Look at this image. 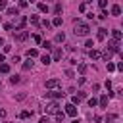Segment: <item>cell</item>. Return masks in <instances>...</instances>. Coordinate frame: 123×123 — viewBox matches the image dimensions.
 <instances>
[{
	"label": "cell",
	"mask_w": 123,
	"mask_h": 123,
	"mask_svg": "<svg viewBox=\"0 0 123 123\" xmlns=\"http://www.w3.org/2000/svg\"><path fill=\"white\" fill-rule=\"evenodd\" d=\"M4 29H6V31H12V29H13V25H12V23H6V25H4Z\"/></svg>",
	"instance_id": "8d00e7d4"
},
{
	"label": "cell",
	"mask_w": 123,
	"mask_h": 123,
	"mask_svg": "<svg viewBox=\"0 0 123 123\" xmlns=\"http://www.w3.org/2000/svg\"><path fill=\"white\" fill-rule=\"evenodd\" d=\"M31 23H33V25H38V23H40L38 15H31Z\"/></svg>",
	"instance_id": "603a6c76"
},
{
	"label": "cell",
	"mask_w": 123,
	"mask_h": 123,
	"mask_svg": "<svg viewBox=\"0 0 123 123\" xmlns=\"http://www.w3.org/2000/svg\"><path fill=\"white\" fill-rule=\"evenodd\" d=\"M27 2H29V0H27ZM31 2H35V0H31Z\"/></svg>",
	"instance_id": "bcb514c9"
},
{
	"label": "cell",
	"mask_w": 123,
	"mask_h": 123,
	"mask_svg": "<svg viewBox=\"0 0 123 123\" xmlns=\"http://www.w3.org/2000/svg\"><path fill=\"white\" fill-rule=\"evenodd\" d=\"M38 123H48V117H40V121Z\"/></svg>",
	"instance_id": "60d3db41"
},
{
	"label": "cell",
	"mask_w": 123,
	"mask_h": 123,
	"mask_svg": "<svg viewBox=\"0 0 123 123\" xmlns=\"http://www.w3.org/2000/svg\"><path fill=\"white\" fill-rule=\"evenodd\" d=\"M73 33H75V35H79V37H86V35L90 33V27H88L85 21L75 19V21H73Z\"/></svg>",
	"instance_id": "6da1fadb"
},
{
	"label": "cell",
	"mask_w": 123,
	"mask_h": 123,
	"mask_svg": "<svg viewBox=\"0 0 123 123\" xmlns=\"http://www.w3.org/2000/svg\"><path fill=\"white\" fill-rule=\"evenodd\" d=\"M38 10H40V12H48V6H46V4H42V2H40V4H38Z\"/></svg>",
	"instance_id": "d6a6232c"
},
{
	"label": "cell",
	"mask_w": 123,
	"mask_h": 123,
	"mask_svg": "<svg viewBox=\"0 0 123 123\" xmlns=\"http://www.w3.org/2000/svg\"><path fill=\"white\" fill-rule=\"evenodd\" d=\"M115 119H117V115H115V113H108V115H106V123H113Z\"/></svg>",
	"instance_id": "e0dca14e"
},
{
	"label": "cell",
	"mask_w": 123,
	"mask_h": 123,
	"mask_svg": "<svg viewBox=\"0 0 123 123\" xmlns=\"http://www.w3.org/2000/svg\"><path fill=\"white\" fill-rule=\"evenodd\" d=\"M33 40H35L37 44H40V42H42V38H40V35H35V37H33Z\"/></svg>",
	"instance_id": "e575fe53"
},
{
	"label": "cell",
	"mask_w": 123,
	"mask_h": 123,
	"mask_svg": "<svg viewBox=\"0 0 123 123\" xmlns=\"http://www.w3.org/2000/svg\"><path fill=\"white\" fill-rule=\"evenodd\" d=\"M111 38H113L115 42H119V40H121V31H117V29H113V31H111Z\"/></svg>",
	"instance_id": "8fae6325"
},
{
	"label": "cell",
	"mask_w": 123,
	"mask_h": 123,
	"mask_svg": "<svg viewBox=\"0 0 123 123\" xmlns=\"http://www.w3.org/2000/svg\"><path fill=\"white\" fill-rule=\"evenodd\" d=\"M63 40H65V35L63 33H58L56 35V42H63Z\"/></svg>",
	"instance_id": "7402d4cb"
},
{
	"label": "cell",
	"mask_w": 123,
	"mask_h": 123,
	"mask_svg": "<svg viewBox=\"0 0 123 123\" xmlns=\"http://www.w3.org/2000/svg\"><path fill=\"white\" fill-rule=\"evenodd\" d=\"M108 71H115V65H113V63H110V62H108Z\"/></svg>",
	"instance_id": "f35d334b"
},
{
	"label": "cell",
	"mask_w": 123,
	"mask_h": 123,
	"mask_svg": "<svg viewBox=\"0 0 123 123\" xmlns=\"http://www.w3.org/2000/svg\"><path fill=\"white\" fill-rule=\"evenodd\" d=\"M54 13H62V4H56L54 6Z\"/></svg>",
	"instance_id": "836d02e7"
},
{
	"label": "cell",
	"mask_w": 123,
	"mask_h": 123,
	"mask_svg": "<svg viewBox=\"0 0 123 123\" xmlns=\"http://www.w3.org/2000/svg\"><path fill=\"white\" fill-rule=\"evenodd\" d=\"M65 113L71 115V117H75V115H77V108H75V104H71V102L65 104Z\"/></svg>",
	"instance_id": "3957f363"
},
{
	"label": "cell",
	"mask_w": 123,
	"mask_h": 123,
	"mask_svg": "<svg viewBox=\"0 0 123 123\" xmlns=\"http://www.w3.org/2000/svg\"><path fill=\"white\" fill-rule=\"evenodd\" d=\"M52 25H56V27H60L62 25V17L58 15V17H54V21H52Z\"/></svg>",
	"instance_id": "cb8c5ba5"
},
{
	"label": "cell",
	"mask_w": 123,
	"mask_h": 123,
	"mask_svg": "<svg viewBox=\"0 0 123 123\" xmlns=\"http://www.w3.org/2000/svg\"><path fill=\"white\" fill-rule=\"evenodd\" d=\"M25 25H27V17H25V15H21V17H19V21H17L15 31H23V29H25Z\"/></svg>",
	"instance_id": "5b68a950"
},
{
	"label": "cell",
	"mask_w": 123,
	"mask_h": 123,
	"mask_svg": "<svg viewBox=\"0 0 123 123\" xmlns=\"http://www.w3.org/2000/svg\"><path fill=\"white\" fill-rule=\"evenodd\" d=\"M85 2H92V0H85Z\"/></svg>",
	"instance_id": "f6af8a7d"
},
{
	"label": "cell",
	"mask_w": 123,
	"mask_h": 123,
	"mask_svg": "<svg viewBox=\"0 0 123 123\" xmlns=\"http://www.w3.org/2000/svg\"><path fill=\"white\" fill-rule=\"evenodd\" d=\"M40 44H42V48H46V50H50V48H52V44H50L48 40H42Z\"/></svg>",
	"instance_id": "f1b7e54d"
},
{
	"label": "cell",
	"mask_w": 123,
	"mask_h": 123,
	"mask_svg": "<svg viewBox=\"0 0 123 123\" xmlns=\"http://www.w3.org/2000/svg\"><path fill=\"white\" fill-rule=\"evenodd\" d=\"M37 56H38V50L37 48H29L27 50V58H37Z\"/></svg>",
	"instance_id": "9a60e30c"
},
{
	"label": "cell",
	"mask_w": 123,
	"mask_h": 123,
	"mask_svg": "<svg viewBox=\"0 0 123 123\" xmlns=\"http://www.w3.org/2000/svg\"><path fill=\"white\" fill-rule=\"evenodd\" d=\"M0 73H10V65L8 63H0Z\"/></svg>",
	"instance_id": "ffe728a7"
},
{
	"label": "cell",
	"mask_w": 123,
	"mask_h": 123,
	"mask_svg": "<svg viewBox=\"0 0 123 123\" xmlns=\"http://www.w3.org/2000/svg\"><path fill=\"white\" fill-rule=\"evenodd\" d=\"M0 21H2V15H0Z\"/></svg>",
	"instance_id": "7dc6e473"
},
{
	"label": "cell",
	"mask_w": 123,
	"mask_h": 123,
	"mask_svg": "<svg viewBox=\"0 0 123 123\" xmlns=\"http://www.w3.org/2000/svg\"><path fill=\"white\" fill-rule=\"evenodd\" d=\"M44 110H46V113H58V111H60V106H58V102L54 100V102H50Z\"/></svg>",
	"instance_id": "7a4b0ae2"
},
{
	"label": "cell",
	"mask_w": 123,
	"mask_h": 123,
	"mask_svg": "<svg viewBox=\"0 0 123 123\" xmlns=\"http://www.w3.org/2000/svg\"><path fill=\"white\" fill-rule=\"evenodd\" d=\"M77 69H79V73H85V71H86V63H79Z\"/></svg>",
	"instance_id": "484cf974"
},
{
	"label": "cell",
	"mask_w": 123,
	"mask_h": 123,
	"mask_svg": "<svg viewBox=\"0 0 123 123\" xmlns=\"http://www.w3.org/2000/svg\"><path fill=\"white\" fill-rule=\"evenodd\" d=\"M27 37H29V33H27V31H19V33L15 35V40H19V42H21V40H25Z\"/></svg>",
	"instance_id": "9c48e42d"
},
{
	"label": "cell",
	"mask_w": 123,
	"mask_h": 123,
	"mask_svg": "<svg viewBox=\"0 0 123 123\" xmlns=\"http://www.w3.org/2000/svg\"><path fill=\"white\" fill-rule=\"evenodd\" d=\"M85 46H86V48H88V50H90V48H92V46H94V42H92V40H86V44H85Z\"/></svg>",
	"instance_id": "74e56055"
},
{
	"label": "cell",
	"mask_w": 123,
	"mask_h": 123,
	"mask_svg": "<svg viewBox=\"0 0 123 123\" xmlns=\"http://www.w3.org/2000/svg\"><path fill=\"white\" fill-rule=\"evenodd\" d=\"M2 44H4V38H0V46H2Z\"/></svg>",
	"instance_id": "ee69618b"
},
{
	"label": "cell",
	"mask_w": 123,
	"mask_h": 123,
	"mask_svg": "<svg viewBox=\"0 0 123 123\" xmlns=\"http://www.w3.org/2000/svg\"><path fill=\"white\" fill-rule=\"evenodd\" d=\"M40 62H42V63H44V65H48V63H50V62H52V58H50V56H48V54H44V56H42V58H40Z\"/></svg>",
	"instance_id": "ac0fdd59"
},
{
	"label": "cell",
	"mask_w": 123,
	"mask_h": 123,
	"mask_svg": "<svg viewBox=\"0 0 123 123\" xmlns=\"http://www.w3.org/2000/svg\"><path fill=\"white\" fill-rule=\"evenodd\" d=\"M4 115H6V111H4V110H0V117H4Z\"/></svg>",
	"instance_id": "b9f144b4"
},
{
	"label": "cell",
	"mask_w": 123,
	"mask_h": 123,
	"mask_svg": "<svg viewBox=\"0 0 123 123\" xmlns=\"http://www.w3.org/2000/svg\"><path fill=\"white\" fill-rule=\"evenodd\" d=\"M86 98V92H77L73 98H71V104H79L81 100H85Z\"/></svg>",
	"instance_id": "277c9868"
},
{
	"label": "cell",
	"mask_w": 123,
	"mask_h": 123,
	"mask_svg": "<svg viewBox=\"0 0 123 123\" xmlns=\"http://www.w3.org/2000/svg\"><path fill=\"white\" fill-rule=\"evenodd\" d=\"M31 67H33V62H31V58H29L27 62H23V69H25V71H29Z\"/></svg>",
	"instance_id": "d6986e66"
},
{
	"label": "cell",
	"mask_w": 123,
	"mask_h": 123,
	"mask_svg": "<svg viewBox=\"0 0 123 123\" xmlns=\"http://www.w3.org/2000/svg\"><path fill=\"white\" fill-rule=\"evenodd\" d=\"M46 96H50V98L58 100V98H63V92H62V90H52V92H46Z\"/></svg>",
	"instance_id": "52a82bcc"
},
{
	"label": "cell",
	"mask_w": 123,
	"mask_h": 123,
	"mask_svg": "<svg viewBox=\"0 0 123 123\" xmlns=\"http://www.w3.org/2000/svg\"><path fill=\"white\" fill-rule=\"evenodd\" d=\"M60 86V79H48L46 81V88H56Z\"/></svg>",
	"instance_id": "8992f818"
},
{
	"label": "cell",
	"mask_w": 123,
	"mask_h": 123,
	"mask_svg": "<svg viewBox=\"0 0 123 123\" xmlns=\"http://www.w3.org/2000/svg\"><path fill=\"white\" fill-rule=\"evenodd\" d=\"M19 81H21V79H19L17 75H13V77H10V83H12V85H15V83H19Z\"/></svg>",
	"instance_id": "f546056e"
},
{
	"label": "cell",
	"mask_w": 123,
	"mask_h": 123,
	"mask_svg": "<svg viewBox=\"0 0 123 123\" xmlns=\"http://www.w3.org/2000/svg\"><path fill=\"white\" fill-rule=\"evenodd\" d=\"M19 117H21V119H27V117H31V111H27V110H25V111H21V113H19Z\"/></svg>",
	"instance_id": "83f0119b"
},
{
	"label": "cell",
	"mask_w": 123,
	"mask_h": 123,
	"mask_svg": "<svg viewBox=\"0 0 123 123\" xmlns=\"http://www.w3.org/2000/svg\"><path fill=\"white\" fill-rule=\"evenodd\" d=\"M98 6H100L102 10H106V6H108V0H98Z\"/></svg>",
	"instance_id": "4dcf8cb0"
},
{
	"label": "cell",
	"mask_w": 123,
	"mask_h": 123,
	"mask_svg": "<svg viewBox=\"0 0 123 123\" xmlns=\"http://www.w3.org/2000/svg\"><path fill=\"white\" fill-rule=\"evenodd\" d=\"M96 104H98V100H96L94 96H92V98H88V106H90V108H94Z\"/></svg>",
	"instance_id": "4316f807"
},
{
	"label": "cell",
	"mask_w": 123,
	"mask_h": 123,
	"mask_svg": "<svg viewBox=\"0 0 123 123\" xmlns=\"http://www.w3.org/2000/svg\"><path fill=\"white\" fill-rule=\"evenodd\" d=\"M40 25H42L44 29H50V27H52V23H50L48 19H44V21H40Z\"/></svg>",
	"instance_id": "d4e9b609"
},
{
	"label": "cell",
	"mask_w": 123,
	"mask_h": 123,
	"mask_svg": "<svg viewBox=\"0 0 123 123\" xmlns=\"http://www.w3.org/2000/svg\"><path fill=\"white\" fill-rule=\"evenodd\" d=\"M115 69H117V71H123V63H121V62H119V63H117V65H115Z\"/></svg>",
	"instance_id": "ab89813d"
},
{
	"label": "cell",
	"mask_w": 123,
	"mask_h": 123,
	"mask_svg": "<svg viewBox=\"0 0 123 123\" xmlns=\"http://www.w3.org/2000/svg\"><path fill=\"white\" fill-rule=\"evenodd\" d=\"M110 13H111V15H119V13H121V8H119L117 4H113L111 10H110Z\"/></svg>",
	"instance_id": "4fadbf2b"
},
{
	"label": "cell",
	"mask_w": 123,
	"mask_h": 123,
	"mask_svg": "<svg viewBox=\"0 0 123 123\" xmlns=\"http://www.w3.org/2000/svg\"><path fill=\"white\" fill-rule=\"evenodd\" d=\"M62 56H63V52H62V48H54V54H52V60H54V62H58V60H62Z\"/></svg>",
	"instance_id": "ba28073f"
},
{
	"label": "cell",
	"mask_w": 123,
	"mask_h": 123,
	"mask_svg": "<svg viewBox=\"0 0 123 123\" xmlns=\"http://www.w3.org/2000/svg\"><path fill=\"white\" fill-rule=\"evenodd\" d=\"M106 35H108V31H106V29H98L96 38H98V40H104V38H106Z\"/></svg>",
	"instance_id": "5bb4252c"
},
{
	"label": "cell",
	"mask_w": 123,
	"mask_h": 123,
	"mask_svg": "<svg viewBox=\"0 0 123 123\" xmlns=\"http://www.w3.org/2000/svg\"><path fill=\"white\" fill-rule=\"evenodd\" d=\"M6 12H8V15H17V13H19V8L12 6V8H6Z\"/></svg>",
	"instance_id": "7c38bea8"
},
{
	"label": "cell",
	"mask_w": 123,
	"mask_h": 123,
	"mask_svg": "<svg viewBox=\"0 0 123 123\" xmlns=\"http://www.w3.org/2000/svg\"><path fill=\"white\" fill-rule=\"evenodd\" d=\"M54 115H56V121H60V123H62V121H63V117H65V113H63V111H58V113H54Z\"/></svg>",
	"instance_id": "44dd1931"
},
{
	"label": "cell",
	"mask_w": 123,
	"mask_h": 123,
	"mask_svg": "<svg viewBox=\"0 0 123 123\" xmlns=\"http://www.w3.org/2000/svg\"><path fill=\"white\" fill-rule=\"evenodd\" d=\"M88 58H90V60H98V58H100V52L94 50V48H90V50H88Z\"/></svg>",
	"instance_id": "30bf717a"
},
{
	"label": "cell",
	"mask_w": 123,
	"mask_h": 123,
	"mask_svg": "<svg viewBox=\"0 0 123 123\" xmlns=\"http://www.w3.org/2000/svg\"><path fill=\"white\" fill-rule=\"evenodd\" d=\"M8 8V0H0V12Z\"/></svg>",
	"instance_id": "1f68e13d"
},
{
	"label": "cell",
	"mask_w": 123,
	"mask_h": 123,
	"mask_svg": "<svg viewBox=\"0 0 123 123\" xmlns=\"http://www.w3.org/2000/svg\"><path fill=\"white\" fill-rule=\"evenodd\" d=\"M27 6H29L27 0H19V8H27Z\"/></svg>",
	"instance_id": "d590c367"
},
{
	"label": "cell",
	"mask_w": 123,
	"mask_h": 123,
	"mask_svg": "<svg viewBox=\"0 0 123 123\" xmlns=\"http://www.w3.org/2000/svg\"><path fill=\"white\" fill-rule=\"evenodd\" d=\"M4 58H6V56H4V54H0V62H4Z\"/></svg>",
	"instance_id": "7bdbcfd3"
},
{
	"label": "cell",
	"mask_w": 123,
	"mask_h": 123,
	"mask_svg": "<svg viewBox=\"0 0 123 123\" xmlns=\"http://www.w3.org/2000/svg\"><path fill=\"white\" fill-rule=\"evenodd\" d=\"M98 104H100L102 108H106V106H108V96H106V94H102V96H100V100H98Z\"/></svg>",
	"instance_id": "2e32d148"
}]
</instances>
